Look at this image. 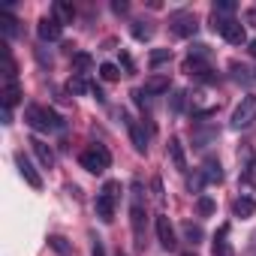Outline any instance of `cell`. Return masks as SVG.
Returning a JSON list of instances; mask_svg holds the SVG:
<instances>
[{
  "mask_svg": "<svg viewBox=\"0 0 256 256\" xmlns=\"http://www.w3.org/2000/svg\"><path fill=\"white\" fill-rule=\"evenodd\" d=\"M145 187L142 181L136 178L130 184V223H133V238H136V247L142 250L145 247Z\"/></svg>",
  "mask_w": 256,
  "mask_h": 256,
  "instance_id": "6da1fadb",
  "label": "cell"
},
{
  "mask_svg": "<svg viewBox=\"0 0 256 256\" xmlns=\"http://www.w3.org/2000/svg\"><path fill=\"white\" fill-rule=\"evenodd\" d=\"M118 199H120V184H118V181H106L102 190L96 193V202H94L96 217H100L102 223H112V220H114V205H118Z\"/></svg>",
  "mask_w": 256,
  "mask_h": 256,
  "instance_id": "7a4b0ae2",
  "label": "cell"
},
{
  "mask_svg": "<svg viewBox=\"0 0 256 256\" xmlns=\"http://www.w3.org/2000/svg\"><path fill=\"white\" fill-rule=\"evenodd\" d=\"M78 163H82V169L84 172H90V175H102L108 166H112V154H108V148L106 145H90V148H84L82 154H78Z\"/></svg>",
  "mask_w": 256,
  "mask_h": 256,
  "instance_id": "3957f363",
  "label": "cell"
},
{
  "mask_svg": "<svg viewBox=\"0 0 256 256\" xmlns=\"http://www.w3.org/2000/svg\"><path fill=\"white\" fill-rule=\"evenodd\" d=\"M24 120L34 126V130H40V133H52V130H60V126H64V120L52 108H46V106H28L24 108Z\"/></svg>",
  "mask_w": 256,
  "mask_h": 256,
  "instance_id": "277c9868",
  "label": "cell"
},
{
  "mask_svg": "<svg viewBox=\"0 0 256 256\" xmlns=\"http://www.w3.org/2000/svg\"><path fill=\"white\" fill-rule=\"evenodd\" d=\"M211 30L220 34V36H223L226 42H232V46H244V42H247L244 24L235 22V18H223V16H217V12H211Z\"/></svg>",
  "mask_w": 256,
  "mask_h": 256,
  "instance_id": "5b68a950",
  "label": "cell"
},
{
  "mask_svg": "<svg viewBox=\"0 0 256 256\" xmlns=\"http://www.w3.org/2000/svg\"><path fill=\"white\" fill-rule=\"evenodd\" d=\"M169 30H172L175 36H181V40H190V36H196V30H199V18H196L190 10H178V12L169 16Z\"/></svg>",
  "mask_w": 256,
  "mask_h": 256,
  "instance_id": "8992f818",
  "label": "cell"
},
{
  "mask_svg": "<svg viewBox=\"0 0 256 256\" xmlns=\"http://www.w3.org/2000/svg\"><path fill=\"white\" fill-rule=\"evenodd\" d=\"M217 96H211L205 88H196L193 94H190V112H193V118H208V114H214L217 112Z\"/></svg>",
  "mask_w": 256,
  "mask_h": 256,
  "instance_id": "52a82bcc",
  "label": "cell"
},
{
  "mask_svg": "<svg viewBox=\"0 0 256 256\" xmlns=\"http://www.w3.org/2000/svg\"><path fill=\"white\" fill-rule=\"evenodd\" d=\"M253 120H256V96L247 94L235 106V112H232V126H235V130H244V126H250Z\"/></svg>",
  "mask_w": 256,
  "mask_h": 256,
  "instance_id": "ba28073f",
  "label": "cell"
},
{
  "mask_svg": "<svg viewBox=\"0 0 256 256\" xmlns=\"http://www.w3.org/2000/svg\"><path fill=\"white\" fill-rule=\"evenodd\" d=\"M120 118H124V124H126V130H130V139H133V148L139 151V154H145L148 151V139H145V126L130 114V112H120Z\"/></svg>",
  "mask_w": 256,
  "mask_h": 256,
  "instance_id": "9c48e42d",
  "label": "cell"
},
{
  "mask_svg": "<svg viewBox=\"0 0 256 256\" xmlns=\"http://www.w3.org/2000/svg\"><path fill=\"white\" fill-rule=\"evenodd\" d=\"M60 34H64V24H60L54 16H42V18L36 22V36H40L42 42H58Z\"/></svg>",
  "mask_w": 256,
  "mask_h": 256,
  "instance_id": "30bf717a",
  "label": "cell"
},
{
  "mask_svg": "<svg viewBox=\"0 0 256 256\" xmlns=\"http://www.w3.org/2000/svg\"><path fill=\"white\" fill-rule=\"evenodd\" d=\"M157 238H160V247L163 250H175L178 247V238H175V229H172V220L166 214H157Z\"/></svg>",
  "mask_w": 256,
  "mask_h": 256,
  "instance_id": "8fae6325",
  "label": "cell"
},
{
  "mask_svg": "<svg viewBox=\"0 0 256 256\" xmlns=\"http://www.w3.org/2000/svg\"><path fill=\"white\" fill-rule=\"evenodd\" d=\"M16 166H18V172H22V178L34 187V190H42V175L34 169V163L24 157V154H16Z\"/></svg>",
  "mask_w": 256,
  "mask_h": 256,
  "instance_id": "7c38bea8",
  "label": "cell"
},
{
  "mask_svg": "<svg viewBox=\"0 0 256 256\" xmlns=\"http://www.w3.org/2000/svg\"><path fill=\"white\" fill-rule=\"evenodd\" d=\"M184 72H190V76H193V78H199V82H214V70H211L202 58H187Z\"/></svg>",
  "mask_w": 256,
  "mask_h": 256,
  "instance_id": "4fadbf2b",
  "label": "cell"
},
{
  "mask_svg": "<svg viewBox=\"0 0 256 256\" xmlns=\"http://www.w3.org/2000/svg\"><path fill=\"white\" fill-rule=\"evenodd\" d=\"M238 172H241V178L244 181H253V175H256V163H253V148L250 145H244L241 151H238Z\"/></svg>",
  "mask_w": 256,
  "mask_h": 256,
  "instance_id": "5bb4252c",
  "label": "cell"
},
{
  "mask_svg": "<svg viewBox=\"0 0 256 256\" xmlns=\"http://www.w3.org/2000/svg\"><path fill=\"white\" fill-rule=\"evenodd\" d=\"M232 214H235V217H241V220L253 217V214H256V199H253V196H247V193H241V196L232 202Z\"/></svg>",
  "mask_w": 256,
  "mask_h": 256,
  "instance_id": "9a60e30c",
  "label": "cell"
},
{
  "mask_svg": "<svg viewBox=\"0 0 256 256\" xmlns=\"http://www.w3.org/2000/svg\"><path fill=\"white\" fill-rule=\"evenodd\" d=\"M202 175H205V181L208 184H220L223 181V166H220V160L217 157H205V163H202V169H199Z\"/></svg>",
  "mask_w": 256,
  "mask_h": 256,
  "instance_id": "2e32d148",
  "label": "cell"
},
{
  "mask_svg": "<svg viewBox=\"0 0 256 256\" xmlns=\"http://www.w3.org/2000/svg\"><path fill=\"white\" fill-rule=\"evenodd\" d=\"M30 148H34L36 160L42 163V169H52V166H54V151H52L42 139H30Z\"/></svg>",
  "mask_w": 256,
  "mask_h": 256,
  "instance_id": "e0dca14e",
  "label": "cell"
},
{
  "mask_svg": "<svg viewBox=\"0 0 256 256\" xmlns=\"http://www.w3.org/2000/svg\"><path fill=\"white\" fill-rule=\"evenodd\" d=\"M169 157H172V166L178 172H187V154H184L181 139H169Z\"/></svg>",
  "mask_w": 256,
  "mask_h": 256,
  "instance_id": "ac0fdd59",
  "label": "cell"
},
{
  "mask_svg": "<svg viewBox=\"0 0 256 256\" xmlns=\"http://www.w3.org/2000/svg\"><path fill=\"white\" fill-rule=\"evenodd\" d=\"M52 16H54L60 24H72L76 10H72V4H66V0H54V4H52Z\"/></svg>",
  "mask_w": 256,
  "mask_h": 256,
  "instance_id": "d6986e66",
  "label": "cell"
},
{
  "mask_svg": "<svg viewBox=\"0 0 256 256\" xmlns=\"http://www.w3.org/2000/svg\"><path fill=\"white\" fill-rule=\"evenodd\" d=\"M166 90H169V78H166V76H151V78H145V88H142L145 96H157V94H166Z\"/></svg>",
  "mask_w": 256,
  "mask_h": 256,
  "instance_id": "ffe728a7",
  "label": "cell"
},
{
  "mask_svg": "<svg viewBox=\"0 0 256 256\" xmlns=\"http://www.w3.org/2000/svg\"><path fill=\"white\" fill-rule=\"evenodd\" d=\"M226 235H229V226L223 223L220 232L214 235V256H235V250H232V244L226 241Z\"/></svg>",
  "mask_w": 256,
  "mask_h": 256,
  "instance_id": "44dd1931",
  "label": "cell"
},
{
  "mask_svg": "<svg viewBox=\"0 0 256 256\" xmlns=\"http://www.w3.org/2000/svg\"><path fill=\"white\" fill-rule=\"evenodd\" d=\"M0 96H4V108L18 106V100H22V88H18V82H4V90H0Z\"/></svg>",
  "mask_w": 256,
  "mask_h": 256,
  "instance_id": "7402d4cb",
  "label": "cell"
},
{
  "mask_svg": "<svg viewBox=\"0 0 256 256\" xmlns=\"http://www.w3.org/2000/svg\"><path fill=\"white\" fill-rule=\"evenodd\" d=\"M133 36L139 40V42H145V40H151L154 36V22H133Z\"/></svg>",
  "mask_w": 256,
  "mask_h": 256,
  "instance_id": "603a6c76",
  "label": "cell"
},
{
  "mask_svg": "<svg viewBox=\"0 0 256 256\" xmlns=\"http://www.w3.org/2000/svg\"><path fill=\"white\" fill-rule=\"evenodd\" d=\"M0 30H4L6 40H12V36L18 34V22H16L10 12H0Z\"/></svg>",
  "mask_w": 256,
  "mask_h": 256,
  "instance_id": "cb8c5ba5",
  "label": "cell"
},
{
  "mask_svg": "<svg viewBox=\"0 0 256 256\" xmlns=\"http://www.w3.org/2000/svg\"><path fill=\"white\" fill-rule=\"evenodd\" d=\"M181 229H184V238H187L190 244H199V241L205 238V232H202V226H199V223H193V220H187V223H184Z\"/></svg>",
  "mask_w": 256,
  "mask_h": 256,
  "instance_id": "d4e9b609",
  "label": "cell"
},
{
  "mask_svg": "<svg viewBox=\"0 0 256 256\" xmlns=\"http://www.w3.org/2000/svg\"><path fill=\"white\" fill-rule=\"evenodd\" d=\"M166 60H172V48H154V52L148 54V64H151V66H160V64H166Z\"/></svg>",
  "mask_w": 256,
  "mask_h": 256,
  "instance_id": "484cf974",
  "label": "cell"
},
{
  "mask_svg": "<svg viewBox=\"0 0 256 256\" xmlns=\"http://www.w3.org/2000/svg\"><path fill=\"white\" fill-rule=\"evenodd\" d=\"M72 64H76V70H78V76H88V70L94 66V60H90V54H84V52H78V54H72Z\"/></svg>",
  "mask_w": 256,
  "mask_h": 256,
  "instance_id": "4316f807",
  "label": "cell"
},
{
  "mask_svg": "<svg viewBox=\"0 0 256 256\" xmlns=\"http://www.w3.org/2000/svg\"><path fill=\"white\" fill-rule=\"evenodd\" d=\"M100 78H102V82H118L120 72H118L114 64H100Z\"/></svg>",
  "mask_w": 256,
  "mask_h": 256,
  "instance_id": "83f0119b",
  "label": "cell"
},
{
  "mask_svg": "<svg viewBox=\"0 0 256 256\" xmlns=\"http://www.w3.org/2000/svg\"><path fill=\"white\" fill-rule=\"evenodd\" d=\"M66 90H70V94H84V90H88V78L76 72V76L70 78V84H66Z\"/></svg>",
  "mask_w": 256,
  "mask_h": 256,
  "instance_id": "f1b7e54d",
  "label": "cell"
},
{
  "mask_svg": "<svg viewBox=\"0 0 256 256\" xmlns=\"http://www.w3.org/2000/svg\"><path fill=\"white\" fill-rule=\"evenodd\" d=\"M211 12H217V16L229 18V16L235 12V4H232V0H217V4H214V10H211Z\"/></svg>",
  "mask_w": 256,
  "mask_h": 256,
  "instance_id": "f546056e",
  "label": "cell"
},
{
  "mask_svg": "<svg viewBox=\"0 0 256 256\" xmlns=\"http://www.w3.org/2000/svg\"><path fill=\"white\" fill-rule=\"evenodd\" d=\"M202 184H205V175H202V172L187 175V190H190V193H199V190H202Z\"/></svg>",
  "mask_w": 256,
  "mask_h": 256,
  "instance_id": "4dcf8cb0",
  "label": "cell"
},
{
  "mask_svg": "<svg viewBox=\"0 0 256 256\" xmlns=\"http://www.w3.org/2000/svg\"><path fill=\"white\" fill-rule=\"evenodd\" d=\"M48 247H52V250H58L60 256H70V244H66L60 235H52V238H48Z\"/></svg>",
  "mask_w": 256,
  "mask_h": 256,
  "instance_id": "1f68e13d",
  "label": "cell"
},
{
  "mask_svg": "<svg viewBox=\"0 0 256 256\" xmlns=\"http://www.w3.org/2000/svg\"><path fill=\"white\" fill-rule=\"evenodd\" d=\"M196 208H199V214H202V217H208V214H214V199H211V196H199Z\"/></svg>",
  "mask_w": 256,
  "mask_h": 256,
  "instance_id": "d6a6232c",
  "label": "cell"
},
{
  "mask_svg": "<svg viewBox=\"0 0 256 256\" xmlns=\"http://www.w3.org/2000/svg\"><path fill=\"white\" fill-rule=\"evenodd\" d=\"M184 96H187L184 90H175V96H172V112H181V108H184Z\"/></svg>",
  "mask_w": 256,
  "mask_h": 256,
  "instance_id": "836d02e7",
  "label": "cell"
},
{
  "mask_svg": "<svg viewBox=\"0 0 256 256\" xmlns=\"http://www.w3.org/2000/svg\"><path fill=\"white\" fill-rule=\"evenodd\" d=\"M112 10H114L118 16H124L126 10H130V4H124V0H114V4H112Z\"/></svg>",
  "mask_w": 256,
  "mask_h": 256,
  "instance_id": "e575fe53",
  "label": "cell"
},
{
  "mask_svg": "<svg viewBox=\"0 0 256 256\" xmlns=\"http://www.w3.org/2000/svg\"><path fill=\"white\" fill-rule=\"evenodd\" d=\"M94 256H106V250H102V241H94Z\"/></svg>",
  "mask_w": 256,
  "mask_h": 256,
  "instance_id": "d590c367",
  "label": "cell"
},
{
  "mask_svg": "<svg viewBox=\"0 0 256 256\" xmlns=\"http://www.w3.org/2000/svg\"><path fill=\"white\" fill-rule=\"evenodd\" d=\"M247 24H250V28H256V10H250V12H247Z\"/></svg>",
  "mask_w": 256,
  "mask_h": 256,
  "instance_id": "8d00e7d4",
  "label": "cell"
},
{
  "mask_svg": "<svg viewBox=\"0 0 256 256\" xmlns=\"http://www.w3.org/2000/svg\"><path fill=\"white\" fill-rule=\"evenodd\" d=\"M247 52H250V54H253V58H256V40H253V42H250V46H247Z\"/></svg>",
  "mask_w": 256,
  "mask_h": 256,
  "instance_id": "74e56055",
  "label": "cell"
},
{
  "mask_svg": "<svg viewBox=\"0 0 256 256\" xmlns=\"http://www.w3.org/2000/svg\"><path fill=\"white\" fill-rule=\"evenodd\" d=\"M114 256H126V253H120V250H118V253H114Z\"/></svg>",
  "mask_w": 256,
  "mask_h": 256,
  "instance_id": "f35d334b",
  "label": "cell"
},
{
  "mask_svg": "<svg viewBox=\"0 0 256 256\" xmlns=\"http://www.w3.org/2000/svg\"><path fill=\"white\" fill-rule=\"evenodd\" d=\"M184 256H196V253H184Z\"/></svg>",
  "mask_w": 256,
  "mask_h": 256,
  "instance_id": "ab89813d",
  "label": "cell"
}]
</instances>
